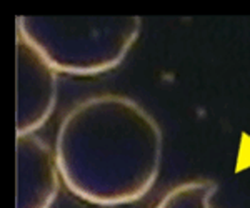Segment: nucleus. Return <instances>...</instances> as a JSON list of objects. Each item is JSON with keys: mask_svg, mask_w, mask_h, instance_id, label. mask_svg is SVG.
<instances>
[{"mask_svg": "<svg viewBox=\"0 0 250 208\" xmlns=\"http://www.w3.org/2000/svg\"><path fill=\"white\" fill-rule=\"evenodd\" d=\"M217 191L219 185L212 180H188L165 191L154 208H215Z\"/></svg>", "mask_w": 250, "mask_h": 208, "instance_id": "39448f33", "label": "nucleus"}, {"mask_svg": "<svg viewBox=\"0 0 250 208\" xmlns=\"http://www.w3.org/2000/svg\"><path fill=\"white\" fill-rule=\"evenodd\" d=\"M54 151L72 195L97 207H124L142 200L159 180L164 133L134 98L102 94L67 112Z\"/></svg>", "mask_w": 250, "mask_h": 208, "instance_id": "f257e3e1", "label": "nucleus"}, {"mask_svg": "<svg viewBox=\"0 0 250 208\" xmlns=\"http://www.w3.org/2000/svg\"><path fill=\"white\" fill-rule=\"evenodd\" d=\"M17 208H52L60 190L55 151L35 133L17 137Z\"/></svg>", "mask_w": 250, "mask_h": 208, "instance_id": "20e7f679", "label": "nucleus"}, {"mask_svg": "<svg viewBox=\"0 0 250 208\" xmlns=\"http://www.w3.org/2000/svg\"><path fill=\"white\" fill-rule=\"evenodd\" d=\"M17 137L42 129L57 105V70L25 40L17 37Z\"/></svg>", "mask_w": 250, "mask_h": 208, "instance_id": "7ed1b4c3", "label": "nucleus"}, {"mask_svg": "<svg viewBox=\"0 0 250 208\" xmlns=\"http://www.w3.org/2000/svg\"><path fill=\"white\" fill-rule=\"evenodd\" d=\"M17 37L39 52L57 72L99 75L124 62L142 30L137 15L114 17H29L20 15Z\"/></svg>", "mask_w": 250, "mask_h": 208, "instance_id": "f03ea898", "label": "nucleus"}]
</instances>
